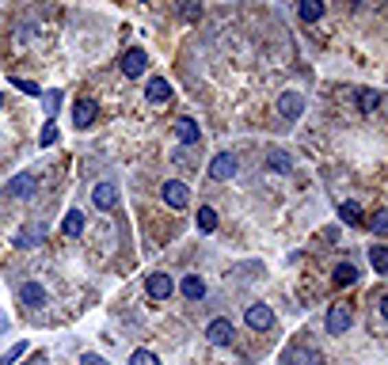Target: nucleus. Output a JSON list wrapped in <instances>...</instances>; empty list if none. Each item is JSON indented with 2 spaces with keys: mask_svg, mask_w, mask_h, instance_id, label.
<instances>
[{
  "mask_svg": "<svg viewBox=\"0 0 388 365\" xmlns=\"http://www.w3.org/2000/svg\"><path fill=\"white\" fill-rule=\"evenodd\" d=\"M350 324H354V312H350L347 300H339V305H331L328 316H323V327H328V335H347Z\"/></svg>",
  "mask_w": 388,
  "mask_h": 365,
  "instance_id": "f257e3e1",
  "label": "nucleus"
},
{
  "mask_svg": "<svg viewBox=\"0 0 388 365\" xmlns=\"http://www.w3.org/2000/svg\"><path fill=\"white\" fill-rule=\"evenodd\" d=\"M236 171H240V160H236V153H217L214 160H209L206 175L214 179V183H225V179H236Z\"/></svg>",
  "mask_w": 388,
  "mask_h": 365,
  "instance_id": "f03ea898",
  "label": "nucleus"
},
{
  "mask_svg": "<svg viewBox=\"0 0 388 365\" xmlns=\"http://www.w3.org/2000/svg\"><path fill=\"white\" fill-rule=\"evenodd\" d=\"M145 293H149L152 300H168V297L175 293V278L164 274V270H157V274L145 278Z\"/></svg>",
  "mask_w": 388,
  "mask_h": 365,
  "instance_id": "7ed1b4c3",
  "label": "nucleus"
},
{
  "mask_svg": "<svg viewBox=\"0 0 388 365\" xmlns=\"http://www.w3.org/2000/svg\"><path fill=\"white\" fill-rule=\"evenodd\" d=\"M160 198H164V206H172V210H183V206L190 202V190L179 179H168L164 187H160Z\"/></svg>",
  "mask_w": 388,
  "mask_h": 365,
  "instance_id": "20e7f679",
  "label": "nucleus"
},
{
  "mask_svg": "<svg viewBox=\"0 0 388 365\" xmlns=\"http://www.w3.org/2000/svg\"><path fill=\"white\" fill-rule=\"evenodd\" d=\"M244 320H248L251 331H271V327H274V312H271V305H248Z\"/></svg>",
  "mask_w": 388,
  "mask_h": 365,
  "instance_id": "39448f33",
  "label": "nucleus"
},
{
  "mask_svg": "<svg viewBox=\"0 0 388 365\" xmlns=\"http://www.w3.org/2000/svg\"><path fill=\"white\" fill-rule=\"evenodd\" d=\"M145 65H149V54H145V49H126L122 54V73L130 76V80H137L141 73H145Z\"/></svg>",
  "mask_w": 388,
  "mask_h": 365,
  "instance_id": "423d86ee",
  "label": "nucleus"
},
{
  "mask_svg": "<svg viewBox=\"0 0 388 365\" xmlns=\"http://www.w3.org/2000/svg\"><path fill=\"white\" fill-rule=\"evenodd\" d=\"M278 111H282V118L297 122V118H301V111H305V96H301V91H282Z\"/></svg>",
  "mask_w": 388,
  "mask_h": 365,
  "instance_id": "0eeeda50",
  "label": "nucleus"
},
{
  "mask_svg": "<svg viewBox=\"0 0 388 365\" xmlns=\"http://www.w3.org/2000/svg\"><path fill=\"white\" fill-rule=\"evenodd\" d=\"M91 202H95V210H115V206H118V187H115V183H95Z\"/></svg>",
  "mask_w": 388,
  "mask_h": 365,
  "instance_id": "6e6552de",
  "label": "nucleus"
},
{
  "mask_svg": "<svg viewBox=\"0 0 388 365\" xmlns=\"http://www.w3.org/2000/svg\"><path fill=\"white\" fill-rule=\"evenodd\" d=\"M232 335H236V327H232L229 320H214V324L206 327V339L214 342V346H229Z\"/></svg>",
  "mask_w": 388,
  "mask_h": 365,
  "instance_id": "1a4fd4ad",
  "label": "nucleus"
},
{
  "mask_svg": "<svg viewBox=\"0 0 388 365\" xmlns=\"http://www.w3.org/2000/svg\"><path fill=\"white\" fill-rule=\"evenodd\" d=\"M95 114H100V107H95V99H80L73 111V122H76V130H88L91 122H95Z\"/></svg>",
  "mask_w": 388,
  "mask_h": 365,
  "instance_id": "9d476101",
  "label": "nucleus"
},
{
  "mask_svg": "<svg viewBox=\"0 0 388 365\" xmlns=\"http://www.w3.org/2000/svg\"><path fill=\"white\" fill-rule=\"evenodd\" d=\"M358 278H362V270H358L354 263H339V267L331 270V282L343 285V289H347V285H358Z\"/></svg>",
  "mask_w": 388,
  "mask_h": 365,
  "instance_id": "9b49d317",
  "label": "nucleus"
},
{
  "mask_svg": "<svg viewBox=\"0 0 388 365\" xmlns=\"http://www.w3.org/2000/svg\"><path fill=\"white\" fill-rule=\"evenodd\" d=\"M19 300H23L27 309H42V305H46V289H42L38 282H23V289H19Z\"/></svg>",
  "mask_w": 388,
  "mask_h": 365,
  "instance_id": "f8f14e48",
  "label": "nucleus"
},
{
  "mask_svg": "<svg viewBox=\"0 0 388 365\" xmlns=\"http://www.w3.org/2000/svg\"><path fill=\"white\" fill-rule=\"evenodd\" d=\"M175 137H179L183 145H194V141L202 137L198 122H194V118H175Z\"/></svg>",
  "mask_w": 388,
  "mask_h": 365,
  "instance_id": "ddd939ff",
  "label": "nucleus"
},
{
  "mask_svg": "<svg viewBox=\"0 0 388 365\" xmlns=\"http://www.w3.org/2000/svg\"><path fill=\"white\" fill-rule=\"evenodd\" d=\"M266 168L286 175V171H293V156H289L286 148H266Z\"/></svg>",
  "mask_w": 388,
  "mask_h": 365,
  "instance_id": "4468645a",
  "label": "nucleus"
},
{
  "mask_svg": "<svg viewBox=\"0 0 388 365\" xmlns=\"http://www.w3.org/2000/svg\"><path fill=\"white\" fill-rule=\"evenodd\" d=\"M145 96H149V103H168V99H172V84H168L164 76H152Z\"/></svg>",
  "mask_w": 388,
  "mask_h": 365,
  "instance_id": "2eb2a0df",
  "label": "nucleus"
},
{
  "mask_svg": "<svg viewBox=\"0 0 388 365\" xmlns=\"http://www.w3.org/2000/svg\"><path fill=\"white\" fill-rule=\"evenodd\" d=\"M179 293H183L187 300H202V297H206V282H202L198 274H187V278L179 282Z\"/></svg>",
  "mask_w": 388,
  "mask_h": 365,
  "instance_id": "dca6fc26",
  "label": "nucleus"
},
{
  "mask_svg": "<svg viewBox=\"0 0 388 365\" xmlns=\"http://www.w3.org/2000/svg\"><path fill=\"white\" fill-rule=\"evenodd\" d=\"M297 16L305 23H320L323 19V0H297Z\"/></svg>",
  "mask_w": 388,
  "mask_h": 365,
  "instance_id": "f3484780",
  "label": "nucleus"
},
{
  "mask_svg": "<svg viewBox=\"0 0 388 365\" xmlns=\"http://www.w3.org/2000/svg\"><path fill=\"white\" fill-rule=\"evenodd\" d=\"M42 240H46V228L42 225H31L23 232H16V247H38Z\"/></svg>",
  "mask_w": 388,
  "mask_h": 365,
  "instance_id": "a211bd4d",
  "label": "nucleus"
},
{
  "mask_svg": "<svg viewBox=\"0 0 388 365\" xmlns=\"http://www.w3.org/2000/svg\"><path fill=\"white\" fill-rule=\"evenodd\" d=\"M8 195L12 198H31L34 195V175H27V171H23V175H16L8 183Z\"/></svg>",
  "mask_w": 388,
  "mask_h": 365,
  "instance_id": "6ab92c4d",
  "label": "nucleus"
},
{
  "mask_svg": "<svg viewBox=\"0 0 388 365\" xmlns=\"http://www.w3.org/2000/svg\"><path fill=\"white\" fill-rule=\"evenodd\" d=\"M61 232H65L69 240L84 236V213H80V210H69V213H65V225H61Z\"/></svg>",
  "mask_w": 388,
  "mask_h": 365,
  "instance_id": "aec40b11",
  "label": "nucleus"
},
{
  "mask_svg": "<svg viewBox=\"0 0 388 365\" xmlns=\"http://www.w3.org/2000/svg\"><path fill=\"white\" fill-rule=\"evenodd\" d=\"M286 365H320V354H316V350H308V346L289 350V354H286Z\"/></svg>",
  "mask_w": 388,
  "mask_h": 365,
  "instance_id": "412c9836",
  "label": "nucleus"
},
{
  "mask_svg": "<svg viewBox=\"0 0 388 365\" xmlns=\"http://www.w3.org/2000/svg\"><path fill=\"white\" fill-rule=\"evenodd\" d=\"M339 217H343V225H362L365 210L358 202H343V206H339Z\"/></svg>",
  "mask_w": 388,
  "mask_h": 365,
  "instance_id": "4be33fe9",
  "label": "nucleus"
},
{
  "mask_svg": "<svg viewBox=\"0 0 388 365\" xmlns=\"http://www.w3.org/2000/svg\"><path fill=\"white\" fill-rule=\"evenodd\" d=\"M202 16V0H179V19L183 23H194Z\"/></svg>",
  "mask_w": 388,
  "mask_h": 365,
  "instance_id": "5701e85b",
  "label": "nucleus"
},
{
  "mask_svg": "<svg viewBox=\"0 0 388 365\" xmlns=\"http://www.w3.org/2000/svg\"><path fill=\"white\" fill-rule=\"evenodd\" d=\"M377 107H380V91L365 88L362 96H358V111H365V114H369V111H377Z\"/></svg>",
  "mask_w": 388,
  "mask_h": 365,
  "instance_id": "b1692460",
  "label": "nucleus"
},
{
  "mask_svg": "<svg viewBox=\"0 0 388 365\" xmlns=\"http://www.w3.org/2000/svg\"><path fill=\"white\" fill-rule=\"evenodd\" d=\"M198 228H202V232H214V228H217V210H214V206H202V210H198Z\"/></svg>",
  "mask_w": 388,
  "mask_h": 365,
  "instance_id": "393cba45",
  "label": "nucleus"
},
{
  "mask_svg": "<svg viewBox=\"0 0 388 365\" xmlns=\"http://www.w3.org/2000/svg\"><path fill=\"white\" fill-rule=\"evenodd\" d=\"M369 263H373V270H377V274H388V252L380 247V243L369 252Z\"/></svg>",
  "mask_w": 388,
  "mask_h": 365,
  "instance_id": "a878e982",
  "label": "nucleus"
},
{
  "mask_svg": "<svg viewBox=\"0 0 388 365\" xmlns=\"http://www.w3.org/2000/svg\"><path fill=\"white\" fill-rule=\"evenodd\" d=\"M61 99H65L61 91H42V107H46V114H50V118L61 111Z\"/></svg>",
  "mask_w": 388,
  "mask_h": 365,
  "instance_id": "bb28decb",
  "label": "nucleus"
},
{
  "mask_svg": "<svg viewBox=\"0 0 388 365\" xmlns=\"http://www.w3.org/2000/svg\"><path fill=\"white\" fill-rule=\"evenodd\" d=\"M130 365H160V357L152 350H133L130 354Z\"/></svg>",
  "mask_w": 388,
  "mask_h": 365,
  "instance_id": "cd10ccee",
  "label": "nucleus"
},
{
  "mask_svg": "<svg viewBox=\"0 0 388 365\" xmlns=\"http://www.w3.org/2000/svg\"><path fill=\"white\" fill-rule=\"evenodd\" d=\"M369 228H373L377 236H385V232H388V213H385V210H377V213L369 217Z\"/></svg>",
  "mask_w": 388,
  "mask_h": 365,
  "instance_id": "c85d7f7f",
  "label": "nucleus"
},
{
  "mask_svg": "<svg viewBox=\"0 0 388 365\" xmlns=\"http://www.w3.org/2000/svg\"><path fill=\"white\" fill-rule=\"evenodd\" d=\"M23 354H27V342H16V346L8 350V354L0 357V365H16V362H19V357H23Z\"/></svg>",
  "mask_w": 388,
  "mask_h": 365,
  "instance_id": "c756f323",
  "label": "nucleus"
},
{
  "mask_svg": "<svg viewBox=\"0 0 388 365\" xmlns=\"http://www.w3.org/2000/svg\"><path fill=\"white\" fill-rule=\"evenodd\" d=\"M42 145H54V141H58V130H54V122H50V126H42Z\"/></svg>",
  "mask_w": 388,
  "mask_h": 365,
  "instance_id": "7c9ffc66",
  "label": "nucleus"
},
{
  "mask_svg": "<svg viewBox=\"0 0 388 365\" xmlns=\"http://www.w3.org/2000/svg\"><path fill=\"white\" fill-rule=\"evenodd\" d=\"M16 84L23 88V96H42V88H38L34 80H16Z\"/></svg>",
  "mask_w": 388,
  "mask_h": 365,
  "instance_id": "2f4dec72",
  "label": "nucleus"
},
{
  "mask_svg": "<svg viewBox=\"0 0 388 365\" xmlns=\"http://www.w3.org/2000/svg\"><path fill=\"white\" fill-rule=\"evenodd\" d=\"M80 365H107V357H100V354H84Z\"/></svg>",
  "mask_w": 388,
  "mask_h": 365,
  "instance_id": "473e14b6",
  "label": "nucleus"
},
{
  "mask_svg": "<svg viewBox=\"0 0 388 365\" xmlns=\"http://www.w3.org/2000/svg\"><path fill=\"white\" fill-rule=\"evenodd\" d=\"M4 324H8V320H4V316H0V331H4Z\"/></svg>",
  "mask_w": 388,
  "mask_h": 365,
  "instance_id": "72a5a7b5",
  "label": "nucleus"
},
{
  "mask_svg": "<svg viewBox=\"0 0 388 365\" xmlns=\"http://www.w3.org/2000/svg\"><path fill=\"white\" fill-rule=\"evenodd\" d=\"M0 107H4V91H0Z\"/></svg>",
  "mask_w": 388,
  "mask_h": 365,
  "instance_id": "f704fd0d",
  "label": "nucleus"
}]
</instances>
